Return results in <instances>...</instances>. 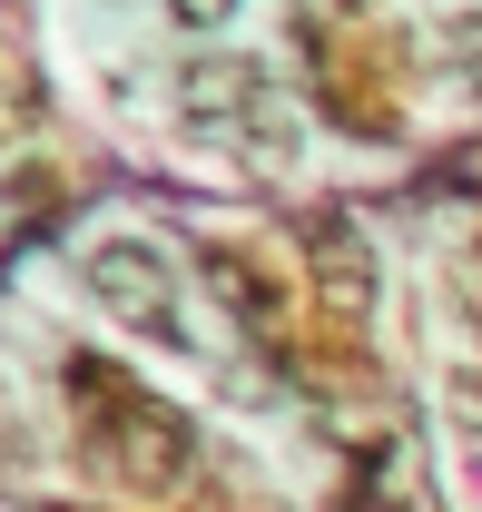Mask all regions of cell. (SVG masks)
<instances>
[{
	"label": "cell",
	"instance_id": "6da1fadb",
	"mask_svg": "<svg viewBox=\"0 0 482 512\" xmlns=\"http://www.w3.org/2000/svg\"><path fill=\"white\" fill-rule=\"evenodd\" d=\"M89 286H99L109 316H128L138 335H158V345H178V335H187L178 276H168V256L148 247V237H109V247H89Z\"/></svg>",
	"mask_w": 482,
	"mask_h": 512
},
{
	"label": "cell",
	"instance_id": "7a4b0ae2",
	"mask_svg": "<svg viewBox=\"0 0 482 512\" xmlns=\"http://www.w3.org/2000/svg\"><path fill=\"white\" fill-rule=\"evenodd\" d=\"M315 276H325V296L335 306H364V256L345 227H315Z\"/></svg>",
	"mask_w": 482,
	"mask_h": 512
},
{
	"label": "cell",
	"instance_id": "3957f363",
	"mask_svg": "<svg viewBox=\"0 0 482 512\" xmlns=\"http://www.w3.org/2000/svg\"><path fill=\"white\" fill-rule=\"evenodd\" d=\"M453 306H463V316L482 325V237H473L463 256H453Z\"/></svg>",
	"mask_w": 482,
	"mask_h": 512
},
{
	"label": "cell",
	"instance_id": "277c9868",
	"mask_svg": "<svg viewBox=\"0 0 482 512\" xmlns=\"http://www.w3.org/2000/svg\"><path fill=\"white\" fill-rule=\"evenodd\" d=\"M443 50H453V60H463V79L482 89V10H463V20H453V40H443Z\"/></svg>",
	"mask_w": 482,
	"mask_h": 512
},
{
	"label": "cell",
	"instance_id": "5b68a950",
	"mask_svg": "<svg viewBox=\"0 0 482 512\" xmlns=\"http://www.w3.org/2000/svg\"><path fill=\"white\" fill-rule=\"evenodd\" d=\"M168 10H178V20H207V10H227V0H168Z\"/></svg>",
	"mask_w": 482,
	"mask_h": 512
}]
</instances>
